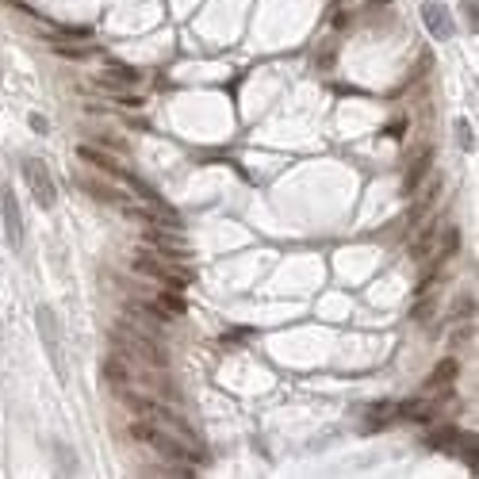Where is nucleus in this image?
I'll use <instances>...</instances> for the list:
<instances>
[{
  "label": "nucleus",
  "instance_id": "nucleus-15",
  "mask_svg": "<svg viewBox=\"0 0 479 479\" xmlns=\"http://www.w3.org/2000/svg\"><path fill=\"white\" fill-rule=\"evenodd\" d=\"M157 307H162L165 315H184L188 303L181 299V292H169V288H162V295H157Z\"/></svg>",
  "mask_w": 479,
  "mask_h": 479
},
{
  "label": "nucleus",
  "instance_id": "nucleus-1",
  "mask_svg": "<svg viewBox=\"0 0 479 479\" xmlns=\"http://www.w3.org/2000/svg\"><path fill=\"white\" fill-rule=\"evenodd\" d=\"M111 345H115L123 356H138V361H146L150 368H165L169 364V349L154 337V330L142 322V318H123V322L111 330Z\"/></svg>",
  "mask_w": 479,
  "mask_h": 479
},
{
  "label": "nucleus",
  "instance_id": "nucleus-26",
  "mask_svg": "<svg viewBox=\"0 0 479 479\" xmlns=\"http://www.w3.org/2000/svg\"><path fill=\"white\" fill-rule=\"evenodd\" d=\"M115 104H123V108H138L142 100H138V96H127V92H119V96H115Z\"/></svg>",
  "mask_w": 479,
  "mask_h": 479
},
{
  "label": "nucleus",
  "instance_id": "nucleus-23",
  "mask_svg": "<svg viewBox=\"0 0 479 479\" xmlns=\"http://www.w3.org/2000/svg\"><path fill=\"white\" fill-rule=\"evenodd\" d=\"M464 441H468V445H464V464L475 472V468H479V456H475V437H464Z\"/></svg>",
  "mask_w": 479,
  "mask_h": 479
},
{
  "label": "nucleus",
  "instance_id": "nucleus-17",
  "mask_svg": "<svg viewBox=\"0 0 479 479\" xmlns=\"http://www.w3.org/2000/svg\"><path fill=\"white\" fill-rule=\"evenodd\" d=\"M456 429H441V434H434V437H429V449H437V453H449V449H453L456 445Z\"/></svg>",
  "mask_w": 479,
  "mask_h": 479
},
{
  "label": "nucleus",
  "instance_id": "nucleus-7",
  "mask_svg": "<svg viewBox=\"0 0 479 479\" xmlns=\"http://www.w3.org/2000/svg\"><path fill=\"white\" fill-rule=\"evenodd\" d=\"M4 234H8V246L12 249L23 246V215H20V200H16L12 188H4Z\"/></svg>",
  "mask_w": 479,
  "mask_h": 479
},
{
  "label": "nucleus",
  "instance_id": "nucleus-25",
  "mask_svg": "<svg viewBox=\"0 0 479 479\" xmlns=\"http://www.w3.org/2000/svg\"><path fill=\"white\" fill-rule=\"evenodd\" d=\"M27 123H31V130H39V135H46V130H50V123H46L43 115H27Z\"/></svg>",
  "mask_w": 479,
  "mask_h": 479
},
{
  "label": "nucleus",
  "instance_id": "nucleus-18",
  "mask_svg": "<svg viewBox=\"0 0 479 479\" xmlns=\"http://www.w3.org/2000/svg\"><path fill=\"white\" fill-rule=\"evenodd\" d=\"M54 453H58V468H62V475H73V472H77V456H73L65 445H54Z\"/></svg>",
  "mask_w": 479,
  "mask_h": 479
},
{
  "label": "nucleus",
  "instance_id": "nucleus-13",
  "mask_svg": "<svg viewBox=\"0 0 479 479\" xmlns=\"http://www.w3.org/2000/svg\"><path fill=\"white\" fill-rule=\"evenodd\" d=\"M437 196H441V176H434V181H429V184H426V192H422L418 208H415V211H410V222H418V219H422V215H426L429 208H434V200H437Z\"/></svg>",
  "mask_w": 479,
  "mask_h": 479
},
{
  "label": "nucleus",
  "instance_id": "nucleus-8",
  "mask_svg": "<svg viewBox=\"0 0 479 479\" xmlns=\"http://www.w3.org/2000/svg\"><path fill=\"white\" fill-rule=\"evenodd\" d=\"M138 81H142V73H138V69H130V65H111V69L104 73V77H96V84H100V89H111V92H115L119 84H138Z\"/></svg>",
  "mask_w": 479,
  "mask_h": 479
},
{
  "label": "nucleus",
  "instance_id": "nucleus-10",
  "mask_svg": "<svg viewBox=\"0 0 479 479\" xmlns=\"http://www.w3.org/2000/svg\"><path fill=\"white\" fill-rule=\"evenodd\" d=\"M429 169H434V150H426V154H422L418 162L410 165L407 181H402V192H407V196H410V192H418V184L426 181V173H429Z\"/></svg>",
  "mask_w": 479,
  "mask_h": 479
},
{
  "label": "nucleus",
  "instance_id": "nucleus-20",
  "mask_svg": "<svg viewBox=\"0 0 479 479\" xmlns=\"http://www.w3.org/2000/svg\"><path fill=\"white\" fill-rule=\"evenodd\" d=\"M456 138H460V146H464V150L475 146V135H472V123H468V119H456Z\"/></svg>",
  "mask_w": 479,
  "mask_h": 479
},
{
  "label": "nucleus",
  "instance_id": "nucleus-22",
  "mask_svg": "<svg viewBox=\"0 0 479 479\" xmlns=\"http://www.w3.org/2000/svg\"><path fill=\"white\" fill-rule=\"evenodd\" d=\"M54 50H58L62 58H89V50H84V46H62V43H54Z\"/></svg>",
  "mask_w": 479,
  "mask_h": 479
},
{
  "label": "nucleus",
  "instance_id": "nucleus-5",
  "mask_svg": "<svg viewBox=\"0 0 479 479\" xmlns=\"http://www.w3.org/2000/svg\"><path fill=\"white\" fill-rule=\"evenodd\" d=\"M39 334H43V345H46V353H50V364H54V372L65 376V364H62V330H58V318H54L50 307H39Z\"/></svg>",
  "mask_w": 479,
  "mask_h": 479
},
{
  "label": "nucleus",
  "instance_id": "nucleus-24",
  "mask_svg": "<svg viewBox=\"0 0 479 479\" xmlns=\"http://www.w3.org/2000/svg\"><path fill=\"white\" fill-rule=\"evenodd\" d=\"M468 315H475V299H460V307L453 311V318H468Z\"/></svg>",
  "mask_w": 479,
  "mask_h": 479
},
{
  "label": "nucleus",
  "instance_id": "nucleus-21",
  "mask_svg": "<svg viewBox=\"0 0 479 479\" xmlns=\"http://www.w3.org/2000/svg\"><path fill=\"white\" fill-rule=\"evenodd\" d=\"M429 315H434V299H422L415 311H410V318H415V322H426Z\"/></svg>",
  "mask_w": 479,
  "mask_h": 479
},
{
  "label": "nucleus",
  "instance_id": "nucleus-11",
  "mask_svg": "<svg viewBox=\"0 0 479 479\" xmlns=\"http://www.w3.org/2000/svg\"><path fill=\"white\" fill-rule=\"evenodd\" d=\"M437 415V402L434 399H410V402H402V418H410V422H429Z\"/></svg>",
  "mask_w": 479,
  "mask_h": 479
},
{
  "label": "nucleus",
  "instance_id": "nucleus-12",
  "mask_svg": "<svg viewBox=\"0 0 479 479\" xmlns=\"http://www.w3.org/2000/svg\"><path fill=\"white\" fill-rule=\"evenodd\" d=\"M77 157H81V162H89V165H96V169H104V173H111V176H119V165L111 162L108 154H100V150H92V146H77Z\"/></svg>",
  "mask_w": 479,
  "mask_h": 479
},
{
  "label": "nucleus",
  "instance_id": "nucleus-14",
  "mask_svg": "<svg viewBox=\"0 0 479 479\" xmlns=\"http://www.w3.org/2000/svg\"><path fill=\"white\" fill-rule=\"evenodd\" d=\"M434 234H437V222H429V227L422 230L415 242H410V261H422V257H426L429 246H434Z\"/></svg>",
  "mask_w": 479,
  "mask_h": 479
},
{
  "label": "nucleus",
  "instance_id": "nucleus-6",
  "mask_svg": "<svg viewBox=\"0 0 479 479\" xmlns=\"http://www.w3.org/2000/svg\"><path fill=\"white\" fill-rule=\"evenodd\" d=\"M422 20H426V27H429V35L434 39H453L456 35V23H453V16H449V8L445 4H437V0H426L422 4Z\"/></svg>",
  "mask_w": 479,
  "mask_h": 479
},
{
  "label": "nucleus",
  "instance_id": "nucleus-4",
  "mask_svg": "<svg viewBox=\"0 0 479 479\" xmlns=\"http://www.w3.org/2000/svg\"><path fill=\"white\" fill-rule=\"evenodd\" d=\"M23 176H27V184H31V192H35V200H39V208H54V203H58L54 176H50V169H46L39 157H27V162H23Z\"/></svg>",
  "mask_w": 479,
  "mask_h": 479
},
{
  "label": "nucleus",
  "instance_id": "nucleus-19",
  "mask_svg": "<svg viewBox=\"0 0 479 479\" xmlns=\"http://www.w3.org/2000/svg\"><path fill=\"white\" fill-rule=\"evenodd\" d=\"M456 246H460V230H456V227H449V230H445V249H441L437 257H441V261H449V257L456 253Z\"/></svg>",
  "mask_w": 479,
  "mask_h": 479
},
{
  "label": "nucleus",
  "instance_id": "nucleus-3",
  "mask_svg": "<svg viewBox=\"0 0 479 479\" xmlns=\"http://www.w3.org/2000/svg\"><path fill=\"white\" fill-rule=\"evenodd\" d=\"M130 437L150 445L154 453H162L165 460H188V464H192V460H203L200 453H192L184 441H176L173 434H165V429L154 426V422H135V426H130Z\"/></svg>",
  "mask_w": 479,
  "mask_h": 479
},
{
  "label": "nucleus",
  "instance_id": "nucleus-2",
  "mask_svg": "<svg viewBox=\"0 0 479 479\" xmlns=\"http://www.w3.org/2000/svg\"><path fill=\"white\" fill-rule=\"evenodd\" d=\"M123 402H127L130 410H138V415H142V418H150V422H154V426H162L165 434H176V437H181L184 445H188V449H192V453H200L203 460H208V453H203V445H200V437L192 434V426H188L184 418H176L173 410H165L162 402H154V399L138 395V391H123Z\"/></svg>",
  "mask_w": 479,
  "mask_h": 479
},
{
  "label": "nucleus",
  "instance_id": "nucleus-16",
  "mask_svg": "<svg viewBox=\"0 0 479 479\" xmlns=\"http://www.w3.org/2000/svg\"><path fill=\"white\" fill-rule=\"evenodd\" d=\"M453 376H456V361H441L434 368V376H429V383H434V388H445V383H453Z\"/></svg>",
  "mask_w": 479,
  "mask_h": 479
},
{
  "label": "nucleus",
  "instance_id": "nucleus-9",
  "mask_svg": "<svg viewBox=\"0 0 479 479\" xmlns=\"http://www.w3.org/2000/svg\"><path fill=\"white\" fill-rule=\"evenodd\" d=\"M100 372H104V380L108 383H115V388H127L135 376H130V368H127V361L123 356H104V364H100Z\"/></svg>",
  "mask_w": 479,
  "mask_h": 479
}]
</instances>
